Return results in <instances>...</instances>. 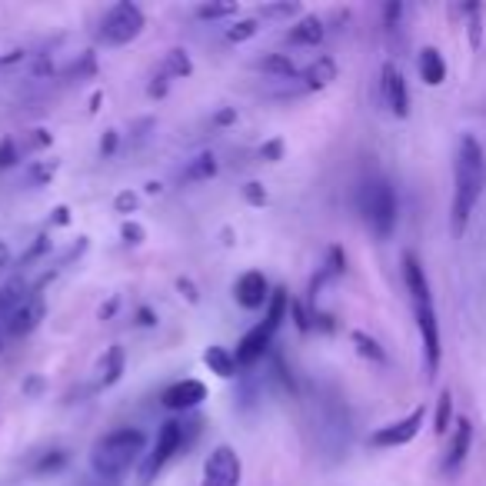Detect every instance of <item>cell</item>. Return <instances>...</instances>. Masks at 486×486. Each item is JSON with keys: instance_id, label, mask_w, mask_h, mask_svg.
I'll list each match as a JSON object with an SVG mask.
<instances>
[{"instance_id": "d6a6232c", "label": "cell", "mask_w": 486, "mask_h": 486, "mask_svg": "<svg viewBox=\"0 0 486 486\" xmlns=\"http://www.w3.org/2000/svg\"><path fill=\"white\" fill-rule=\"evenodd\" d=\"M120 237L137 247V243H144V227H140V224H134V220H127L124 227H120Z\"/></svg>"}, {"instance_id": "7bdbcfd3", "label": "cell", "mask_w": 486, "mask_h": 486, "mask_svg": "<svg viewBox=\"0 0 486 486\" xmlns=\"http://www.w3.org/2000/svg\"><path fill=\"white\" fill-rule=\"evenodd\" d=\"M41 386H43V380H41V376H33V380L27 383V386H24V390H27V394H37V390H41Z\"/></svg>"}, {"instance_id": "30bf717a", "label": "cell", "mask_w": 486, "mask_h": 486, "mask_svg": "<svg viewBox=\"0 0 486 486\" xmlns=\"http://www.w3.org/2000/svg\"><path fill=\"white\" fill-rule=\"evenodd\" d=\"M380 93H383V104L390 107L394 117H410V91H406V81L396 63H383L380 71Z\"/></svg>"}, {"instance_id": "ee69618b", "label": "cell", "mask_w": 486, "mask_h": 486, "mask_svg": "<svg viewBox=\"0 0 486 486\" xmlns=\"http://www.w3.org/2000/svg\"><path fill=\"white\" fill-rule=\"evenodd\" d=\"M53 220H57V224H67V207H57V217Z\"/></svg>"}, {"instance_id": "cb8c5ba5", "label": "cell", "mask_w": 486, "mask_h": 486, "mask_svg": "<svg viewBox=\"0 0 486 486\" xmlns=\"http://www.w3.org/2000/svg\"><path fill=\"white\" fill-rule=\"evenodd\" d=\"M124 347H110V350L104 353V360H100V386H114L117 380H120V373H124Z\"/></svg>"}, {"instance_id": "484cf974", "label": "cell", "mask_w": 486, "mask_h": 486, "mask_svg": "<svg viewBox=\"0 0 486 486\" xmlns=\"http://www.w3.org/2000/svg\"><path fill=\"white\" fill-rule=\"evenodd\" d=\"M450 420H453V396H450V390H443L440 400H436V416H434L436 434H446V430H450Z\"/></svg>"}, {"instance_id": "60d3db41", "label": "cell", "mask_w": 486, "mask_h": 486, "mask_svg": "<svg viewBox=\"0 0 486 486\" xmlns=\"http://www.w3.org/2000/svg\"><path fill=\"white\" fill-rule=\"evenodd\" d=\"M11 263V247H7V240H0V267H7Z\"/></svg>"}, {"instance_id": "6da1fadb", "label": "cell", "mask_w": 486, "mask_h": 486, "mask_svg": "<svg viewBox=\"0 0 486 486\" xmlns=\"http://www.w3.org/2000/svg\"><path fill=\"white\" fill-rule=\"evenodd\" d=\"M486 190V150L476 134H463L453 160V204H450V230L463 237L476 204Z\"/></svg>"}, {"instance_id": "d6986e66", "label": "cell", "mask_w": 486, "mask_h": 486, "mask_svg": "<svg viewBox=\"0 0 486 486\" xmlns=\"http://www.w3.org/2000/svg\"><path fill=\"white\" fill-rule=\"evenodd\" d=\"M204 363L210 367V373H217V376H224V380H230L233 373H237V357L227 350V347H220V343H214V347H207L204 350Z\"/></svg>"}, {"instance_id": "7402d4cb", "label": "cell", "mask_w": 486, "mask_h": 486, "mask_svg": "<svg viewBox=\"0 0 486 486\" xmlns=\"http://www.w3.org/2000/svg\"><path fill=\"white\" fill-rule=\"evenodd\" d=\"M460 14H463V21H466L470 47H473V51H480V47H483V14H486V7H483V4H463V7H460Z\"/></svg>"}, {"instance_id": "f35d334b", "label": "cell", "mask_w": 486, "mask_h": 486, "mask_svg": "<svg viewBox=\"0 0 486 486\" xmlns=\"http://www.w3.org/2000/svg\"><path fill=\"white\" fill-rule=\"evenodd\" d=\"M117 150V130H107L104 140H100V157H114Z\"/></svg>"}, {"instance_id": "5bb4252c", "label": "cell", "mask_w": 486, "mask_h": 486, "mask_svg": "<svg viewBox=\"0 0 486 486\" xmlns=\"http://www.w3.org/2000/svg\"><path fill=\"white\" fill-rule=\"evenodd\" d=\"M43 313H47V307H43L41 297H27V300L7 317V333H11V337H27V333H33L41 327Z\"/></svg>"}, {"instance_id": "8fae6325", "label": "cell", "mask_w": 486, "mask_h": 486, "mask_svg": "<svg viewBox=\"0 0 486 486\" xmlns=\"http://www.w3.org/2000/svg\"><path fill=\"white\" fill-rule=\"evenodd\" d=\"M270 297H273L270 280L263 277L260 270H247V273L233 283V300H237L243 310H267Z\"/></svg>"}, {"instance_id": "e0dca14e", "label": "cell", "mask_w": 486, "mask_h": 486, "mask_svg": "<svg viewBox=\"0 0 486 486\" xmlns=\"http://www.w3.org/2000/svg\"><path fill=\"white\" fill-rule=\"evenodd\" d=\"M416 71H420V81L426 87H440L446 81V57L436 47H424L416 57Z\"/></svg>"}, {"instance_id": "e575fe53", "label": "cell", "mask_w": 486, "mask_h": 486, "mask_svg": "<svg viewBox=\"0 0 486 486\" xmlns=\"http://www.w3.org/2000/svg\"><path fill=\"white\" fill-rule=\"evenodd\" d=\"M260 157L270 160V164H277L280 157H283V140H270V144L260 147Z\"/></svg>"}, {"instance_id": "4fadbf2b", "label": "cell", "mask_w": 486, "mask_h": 486, "mask_svg": "<svg viewBox=\"0 0 486 486\" xmlns=\"http://www.w3.org/2000/svg\"><path fill=\"white\" fill-rule=\"evenodd\" d=\"M470 446H473V424L460 416L456 420V430L450 434V443H446V453H443V473L446 476H456L463 470L466 456H470Z\"/></svg>"}, {"instance_id": "ffe728a7", "label": "cell", "mask_w": 486, "mask_h": 486, "mask_svg": "<svg viewBox=\"0 0 486 486\" xmlns=\"http://www.w3.org/2000/svg\"><path fill=\"white\" fill-rule=\"evenodd\" d=\"M160 73L164 77H174V81H184L194 73V61H190V53L184 47H174V51L164 53V63H160Z\"/></svg>"}, {"instance_id": "ac0fdd59", "label": "cell", "mask_w": 486, "mask_h": 486, "mask_svg": "<svg viewBox=\"0 0 486 486\" xmlns=\"http://www.w3.org/2000/svg\"><path fill=\"white\" fill-rule=\"evenodd\" d=\"M404 283L410 290V300H424V297H434L430 293V280H426V270L420 263L416 253H404Z\"/></svg>"}, {"instance_id": "d4e9b609", "label": "cell", "mask_w": 486, "mask_h": 486, "mask_svg": "<svg viewBox=\"0 0 486 486\" xmlns=\"http://www.w3.org/2000/svg\"><path fill=\"white\" fill-rule=\"evenodd\" d=\"M27 300V290H24V280H11L7 287L0 290V317L7 320L21 303Z\"/></svg>"}, {"instance_id": "83f0119b", "label": "cell", "mask_w": 486, "mask_h": 486, "mask_svg": "<svg viewBox=\"0 0 486 486\" xmlns=\"http://www.w3.org/2000/svg\"><path fill=\"white\" fill-rule=\"evenodd\" d=\"M300 14V4H263L260 7V17L263 21H290V17H297Z\"/></svg>"}, {"instance_id": "9a60e30c", "label": "cell", "mask_w": 486, "mask_h": 486, "mask_svg": "<svg viewBox=\"0 0 486 486\" xmlns=\"http://www.w3.org/2000/svg\"><path fill=\"white\" fill-rule=\"evenodd\" d=\"M323 37H327V24H323V17H300V21L287 31L290 47H320Z\"/></svg>"}, {"instance_id": "603a6c76", "label": "cell", "mask_w": 486, "mask_h": 486, "mask_svg": "<svg viewBox=\"0 0 486 486\" xmlns=\"http://www.w3.org/2000/svg\"><path fill=\"white\" fill-rule=\"evenodd\" d=\"M214 174H217V157L200 154V157H194V160L184 167L180 180H184V184H200V180H210Z\"/></svg>"}, {"instance_id": "4316f807", "label": "cell", "mask_w": 486, "mask_h": 486, "mask_svg": "<svg viewBox=\"0 0 486 486\" xmlns=\"http://www.w3.org/2000/svg\"><path fill=\"white\" fill-rule=\"evenodd\" d=\"M240 7L237 4H200L197 17L200 21H224V17H237Z\"/></svg>"}, {"instance_id": "9c48e42d", "label": "cell", "mask_w": 486, "mask_h": 486, "mask_svg": "<svg viewBox=\"0 0 486 486\" xmlns=\"http://www.w3.org/2000/svg\"><path fill=\"white\" fill-rule=\"evenodd\" d=\"M424 420H426V406H414L406 416L380 426V430H373L370 446H376V450H394V446L414 443L416 436H420V430H424Z\"/></svg>"}, {"instance_id": "b9f144b4", "label": "cell", "mask_w": 486, "mask_h": 486, "mask_svg": "<svg viewBox=\"0 0 486 486\" xmlns=\"http://www.w3.org/2000/svg\"><path fill=\"white\" fill-rule=\"evenodd\" d=\"M237 120V110H220L217 114V124H233Z\"/></svg>"}, {"instance_id": "ba28073f", "label": "cell", "mask_w": 486, "mask_h": 486, "mask_svg": "<svg viewBox=\"0 0 486 486\" xmlns=\"http://www.w3.org/2000/svg\"><path fill=\"white\" fill-rule=\"evenodd\" d=\"M243 483V460L230 443H220L204 460V480L200 486H240Z\"/></svg>"}, {"instance_id": "3957f363", "label": "cell", "mask_w": 486, "mask_h": 486, "mask_svg": "<svg viewBox=\"0 0 486 486\" xmlns=\"http://www.w3.org/2000/svg\"><path fill=\"white\" fill-rule=\"evenodd\" d=\"M287 310H290V297L283 290H273V297H270V303H267V317H263L253 330H247V337L237 343V353H233V357H237L240 367L257 363L260 357L270 350V343L277 337L280 323L287 320Z\"/></svg>"}, {"instance_id": "44dd1931", "label": "cell", "mask_w": 486, "mask_h": 486, "mask_svg": "<svg viewBox=\"0 0 486 486\" xmlns=\"http://www.w3.org/2000/svg\"><path fill=\"white\" fill-rule=\"evenodd\" d=\"M253 67H257L260 73L277 77V81H290V77H297V63L290 61L287 53H267V57H260Z\"/></svg>"}, {"instance_id": "5b68a950", "label": "cell", "mask_w": 486, "mask_h": 486, "mask_svg": "<svg viewBox=\"0 0 486 486\" xmlns=\"http://www.w3.org/2000/svg\"><path fill=\"white\" fill-rule=\"evenodd\" d=\"M144 27H147L144 11L137 4H130V0H120V4H114L104 14V21H100V41L107 47H124V43L137 41L144 33Z\"/></svg>"}, {"instance_id": "1f68e13d", "label": "cell", "mask_w": 486, "mask_h": 486, "mask_svg": "<svg viewBox=\"0 0 486 486\" xmlns=\"http://www.w3.org/2000/svg\"><path fill=\"white\" fill-rule=\"evenodd\" d=\"M243 200H247L250 207H263V204H267V190L260 184H247L243 186Z\"/></svg>"}, {"instance_id": "52a82bcc", "label": "cell", "mask_w": 486, "mask_h": 486, "mask_svg": "<svg viewBox=\"0 0 486 486\" xmlns=\"http://www.w3.org/2000/svg\"><path fill=\"white\" fill-rule=\"evenodd\" d=\"M414 317H416V330H420V343H424L426 376L434 380L436 370H440V360H443V337H440V317H436L434 297L414 300Z\"/></svg>"}, {"instance_id": "7c38bea8", "label": "cell", "mask_w": 486, "mask_h": 486, "mask_svg": "<svg viewBox=\"0 0 486 486\" xmlns=\"http://www.w3.org/2000/svg\"><path fill=\"white\" fill-rule=\"evenodd\" d=\"M207 400V386L200 380H194V376H186V380H176V383H170L167 386L164 394H160V404L167 406V410H194V406H200Z\"/></svg>"}, {"instance_id": "2e32d148", "label": "cell", "mask_w": 486, "mask_h": 486, "mask_svg": "<svg viewBox=\"0 0 486 486\" xmlns=\"http://www.w3.org/2000/svg\"><path fill=\"white\" fill-rule=\"evenodd\" d=\"M300 81H303V91H323V87H330V83L337 81V61L327 57V53H320L313 63H307V71L300 73Z\"/></svg>"}, {"instance_id": "f1b7e54d", "label": "cell", "mask_w": 486, "mask_h": 486, "mask_svg": "<svg viewBox=\"0 0 486 486\" xmlns=\"http://www.w3.org/2000/svg\"><path fill=\"white\" fill-rule=\"evenodd\" d=\"M353 343H357V350L367 357V360H373V363H386V353H383V347L373 337H367V333H353Z\"/></svg>"}, {"instance_id": "8d00e7d4", "label": "cell", "mask_w": 486, "mask_h": 486, "mask_svg": "<svg viewBox=\"0 0 486 486\" xmlns=\"http://www.w3.org/2000/svg\"><path fill=\"white\" fill-rule=\"evenodd\" d=\"M53 170H57V164H37L31 170V180L33 184H47V180L53 176Z\"/></svg>"}, {"instance_id": "4dcf8cb0", "label": "cell", "mask_w": 486, "mask_h": 486, "mask_svg": "<svg viewBox=\"0 0 486 486\" xmlns=\"http://www.w3.org/2000/svg\"><path fill=\"white\" fill-rule=\"evenodd\" d=\"M63 463H67V453H63V450H53V453H47L41 463L33 466V473H53V470H61Z\"/></svg>"}, {"instance_id": "7a4b0ae2", "label": "cell", "mask_w": 486, "mask_h": 486, "mask_svg": "<svg viewBox=\"0 0 486 486\" xmlns=\"http://www.w3.org/2000/svg\"><path fill=\"white\" fill-rule=\"evenodd\" d=\"M147 456V434L140 426H117L104 434L91 450V470L107 483H117L120 476Z\"/></svg>"}, {"instance_id": "836d02e7", "label": "cell", "mask_w": 486, "mask_h": 486, "mask_svg": "<svg viewBox=\"0 0 486 486\" xmlns=\"http://www.w3.org/2000/svg\"><path fill=\"white\" fill-rule=\"evenodd\" d=\"M14 164H17V144H14V140H4V144H0V170Z\"/></svg>"}, {"instance_id": "74e56055", "label": "cell", "mask_w": 486, "mask_h": 486, "mask_svg": "<svg viewBox=\"0 0 486 486\" xmlns=\"http://www.w3.org/2000/svg\"><path fill=\"white\" fill-rule=\"evenodd\" d=\"M176 290H180V293H184V297H186V300H190V303H197V300H200L197 287H194V283H190V280H186V277L176 280Z\"/></svg>"}, {"instance_id": "ab89813d", "label": "cell", "mask_w": 486, "mask_h": 486, "mask_svg": "<svg viewBox=\"0 0 486 486\" xmlns=\"http://www.w3.org/2000/svg\"><path fill=\"white\" fill-rule=\"evenodd\" d=\"M137 323H140V327H154L157 323L154 310H150V307H140V310H137Z\"/></svg>"}, {"instance_id": "d590c367", "label": "cell", "mask_w": 486, "mask_h": 486, "mask_svg": "<svg viewBox=\"0 0 486 486\" xmlns=\"http://www.w3.org/2000/svg\"><path fill=\"white\" fill-rule=\"evenodd\" d=\"M137 204H140V200H137V194H130V190H124V194L114 200V207L120 210V214H134Z\"/></svg>"}, {"instance_id": "f546056e", "label": "cell", "mask_w": 486, "mask_h": 486, "mask_svg": "<svg viewBox=\"0 0 486 486\" xmlns=\"http://www.w3.org/2000/svg\"><path fill=\"white\" fill-rule=\"evenodd\" d=\"M260 31V21L257 17H247V21H237L233 27H227V43H243L250 37H257Z\"/></svg>"}, {"instance_id": "277c9868", "label": "cell", "mask_w": 486, "mask_h": 486, "mask_svg": "<svg viewBox=\"0 0 486 486\" xmlns=\"http://www.w3.org/2000/svg\"><path fill=\"white\" fill-rule=\"evenodd\" d=\"M357 204H360L367 227L380 240H386L396 230V194L386 180H367L357 194Z\"/></svg>"}, {"instance_id": "8992f818", "label": "cell", "mask_w": 486, "mask_h": 486, "mask_svg": "<svg viewBox=\"0 0 486 486\" xmlns=\"http://www.w3.org/2000/svg\"><path fill=\"white\" fill-rule=\"evenodd\" d=\"M184 450V424L180 420H167L160 430H157V440L154 446L147 450L144 463H140V483H154L160 470H164L176 453Z\"/></svg>"}]
</instances>
